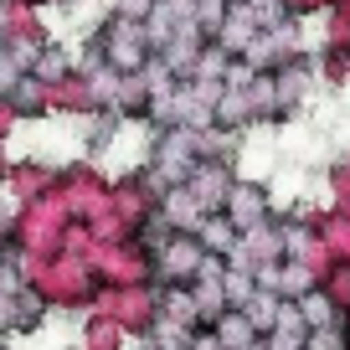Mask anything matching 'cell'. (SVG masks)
I'll return each instance as SVG.
<instances>
[{
	"label": "cell",
	"mask_w": 350,
	"mask_h": 350,
	"mask_svg": "<svg viewBox=\"0 0 350 350\" xmlns=\"http://www.w3.org/2000/svg\"><path fill=\"white\" fill-rule=\"evenodd\" d=\"M262 201H258V191H252V186H242L237 191V201H232V221H237V227H252V221H258L262 217Z\"/></svg>",
	"instance_id": "obj_2"
},
{
	"label": "cell",
	"mask_w": 350,
	"mask_h": 350,
	"mask_svg": "<svg viewBox=\"0 0 350 350\" xmlns=\"http://www.w3.org/2000/svg\"><path fill=\"white\" fill-rule=\"evenodd\" d=\"M304 304H309V314H314V319H329V304H325V299H304Z\"/></svg>",
	"instance_id": "obj_6"
},
{
	"label": "cell",
	"mask_w": 350,
	"mask_h": 350,
	"mask_svg": "<svg viewBox=\"0 0 350 350\" xmlns=\"http://www.w3.org/2000/svg\"><path fill=\"white\" fill-rule=\"evenodd\" d=\"M227 288H232V294H227L232 304H247V299H252V278H242V273H232V278H227Z\"/></svg>",
	"instance_id": "obj_3"
},
{
	"label": "cell",
	"mask_w": 350,
	"mask_h": 350,
	"mask_svg": "<svg viewBox=\"0 0 350 350\" xmlns=\"http://www.w3.org/2000/svg\"><path fill=\"white\" fill-rule=\"evenodd\" d=\"M217 340H221V350H252V319L247 314H227L217 325Z\"/></svg>",
	"instance_id": "obj_1"
},
{
	"label": "cell",
	"mask_w": 350,
	"mask_h": 350,
	"mask_svg": "<svg viewBox=\"0 0 350 350\" xmlns=\"http://www.w3.org/2000/svg\"><path fill=\"white\" fill-rule=\"evenodd\" d=\"M206 242L217 247V242H232V227H221V221H206Z\"/></svg>",
	"instance_id": "obj_4"
},
{
	"label": "cell",
	"mask_w": 350,
	"mask_h": 350,
	"mask_svg": "<svg viewBox=\"0 0 350 350\" xmlns=\"http://www.w3.org/2000/svg\"><path fill=\"white\" fill-rule=\"evenodd\" d=\"M16 288V273H11V262H0V299H11Z\"/></svg>",
	"instance_id": "obj_5"
}]
</instances>
